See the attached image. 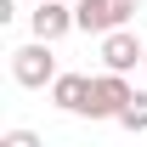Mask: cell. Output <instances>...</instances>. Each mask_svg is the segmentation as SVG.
Returning a JSON list of instances; mask_svg holds the SVG:
<instances>
[{
  "mask_svg": "<svg viewBox=\"0 0 147 147\" xmlns=\"http://www.w3.org/2000/svg\"><path fill=\"white\" fill-rule=\"evenodd\" d=\"M11 79H17L23 91H51L57 85V57L45 40H28V45H17L11 51Z\"/></svg>",
  "mask_w": 147,
  "mask_h": 147,
  "instance_id": "1",
  "label": "cell"
},
{
  "mask_svg": "<svg viewBox=\"0 0 147 147\" xmlns=\"http://www.w3.org/2000/svg\"><path fill=\"white\" fill-rule=\"evenodd\" d=\"M130 96H136V85H130L125 74H108V68H102L91 79V108H85V119H119Z\"/></svg>",
  "mask_w": 147,
  "mask_h": 147,
  "instance_id": "2",
  "label": "cell"
},
{
  "mask_svg": "<svg viewBox=\"0 0 147 147\" xmlns=\"http://www.w3.org/2000/svg\"><path fill=\"white\" fill-rule=\"evenodd\" d=\"M130 11H136V0H79L74 6V23L85 34H113V28L130 23Z\"/></svg>",
  "mask_w": 147,
  "mask_h": 147,
  "instance_id": "3",
  "label": "cell"
},
{
  "mask_svg": "<svg viewBox=\"0 0 147 147\" xmlns=\"http://www.w3.org/2000/svg\"><path fill=\"white\" fill-rule=\"evenodd\" d=\"M142 62H147V40H136L130 28L102 34V68H108V74H125V79H130Z\"/></svg>",
  "mask_w": 147,
  "mask_h": 147,
  "instance_id": "4",
  "label": "cell"
},
{
  "mask_svg": "<svg viewBox=\"0 0 147 147\" xmlns=\"http://www.w3.org/2000/svg\"><path fill=\"white\" fill-rule=\"evenodd\" d=\"M28 28H34V40L57 45V40H62V34H74L79 23H74V6H68V0H40L34 11H28Z\"/></svg>",
  "mask_w": 147,
  "mask_h": 147,
  "instance_id": "5",
  "label": "cell"
},
{
  "mask_svg": "<svg viewBox=\"0 0 147 147\" xmlns=\"http://www.w3.org/2000/svg\"><path fill=\"white\" fill-rule=\"evenodd\" d=\"M91 79H96V74H57L51 102L62 113H85V108H91Z\"/></svg>",
  "mask_w": 147,
  "mask_h": 147,
  "instance_id": "6",
  "label": "cell"
},
{
  "mask_svg": "<svg viewBox=\"0 0 147 147\" xmlns=\"http://www.w3.org/2000/svg\"><path fill=\"white\" fill-rule=\"evenodd\" d=\"M113 125H125V130H147V91H136V96H130V102H125V113H119Z\"/></svg>",
  "mask_w": 147,
  "mask_h": 147,
  "instance_id": "7",
  "label": "cell"
},
{
  "mask_svg": "<svg viewBox=\"0 0 147 147\" xmlns=\"http://www.w3.org/2000/svg\"><path fill=\"white\" fill-rule=\"evenodd\" d=\"M0 147H45V142H40V130H6V136H0Z\"/></svg>",
  "mask_w": 147,
  "mask_h": 147,
  "instance_id": "8",
  "label": "cell"
},
{
  "mask_svg": "<svg viewBox=\"0 0 147 147\" xmlns=\"http://www.w3.org/2000/svg\"><path fill=\"white\" fill-rule=\"evenodd\" d=\"M17 17V0H0V23H11Z\"/></svg>",
  "mask_w": 147,
  "mask_h": 147,
  "instance_id": "9",
  "label": "cell"
},
{
  "mask_svg": "<svg viewBox=\"0 0 147 147\" xmlns=\"http://www.w3.org/2000/svg\"><path fill=\"white\" fill-rule=\"evenodd\" d=\"M68 6H79V0H68Z\"/></svg>",
  "mask_w": 147,
  "mask_h": 147,
  "instance_id": "10",
  "label": "cell"
},
{
  "mask_svg": "<svg viewBox=\"0 0 147 147\" xmlns=\"http://www.w3.org/2000/svg\"><path fill=\"white\" fill-rule=\"evenodd\" d=\"M142 68H147V62H142Z\"/></svg>",
  "mask_w": 147,
  "mask_h": 147,
  "instance_id": "11",
  "label": "cell"
}]
</instances>
